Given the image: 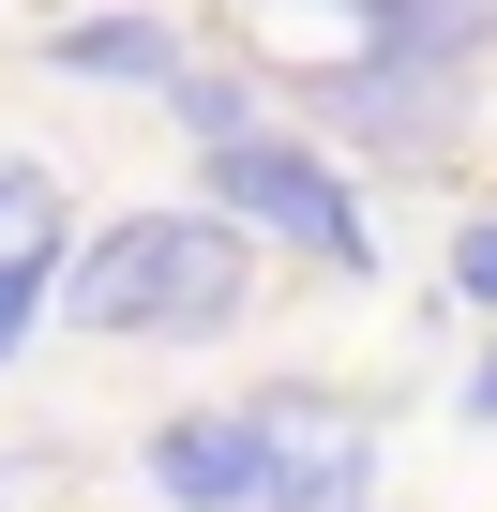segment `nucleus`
Returning a JSON list of instances; mask_svg holds the SVG:
<instances>
[{"label": "nucleus", "mask_w": 497, "mask_h": 512, "mask_svg": "<svg viewBox=\"0 0 497 512\" xmlns=\"http://www.w3.org/2000/svg\"><path fill=\"white\" fill-rule=\"evenodd\" d=\"M257 302V241L226 211H121L61 256V317L76 332H121V347H196Z\"/></svg>", "instance_id": "obj_1"}, {"label": "nucleus", "mask_w": 497, "mask_h": 512, "mask_svg": "<svg viewBox=\"0 0 497 512\" xmlns=\"http://www.w3.org/2000/svg\"><path fill=\"white\" fill-rule=\"evenodd\" d=\"M317 106H332V136H362V151H392V166H437V151L467 136V106H482V61H437V46L362 31V46L317 76Z\"/></svg>", "instance_id": "obj_2"}, {"label": "nucleus", "mask_w": 497, "mask_h": 512, "mask_svg": "<svg viewBox=\"0 0 497 512\" xmlns=\"http://www.w3.org/2000/svg\"><path fill=\"white\" fill-rule=\"evenodd\" d=\"M211 211L241 226V241H302V256H332V272H377V226H362V196L302 151V136H226L211 151Z\"/></svg>", "instance_id": "obj_3"}, {"label": "nucleus", "mask_w": 497, "mask_h": 512, "mask_svg": "<svg viewBox=\"0 0 497 512\" xmlns=\"http://www.w3.org/2000/svg\"><path fill=\"white\" fill-rule=\"evenodd\" d=\"M151 497H181V512H257L272 497V422L257 407H181V422H151Z\"/></svg>", "instance_id": "obj_4"}, {"label": "nucleus", "mask_w": 497, "mask_h": 512, "mask_svg": "<svg viewBox=\"0 0 497 512\" xmlns=\"http://www.w3.org/2000/svg\"><path fill=\"white\" fill-rule=\"evenodd\" d=\"M46 61H61L76 91H166V76H181V31H166V16H61Z\"/></svg>", "instance_id": "obj_5"}, {"label": "nucleus", "mask_w": 497, "mask_h": 512, "mask_svg": "<svg viewBox=\"0 0 497 512\" xmlns=\"http://www.w3.org/2000/svg\"><path fill=\"white\" fill-rule=\"evenodd\" d=\"M0 272H61V181L31 151H0Z\"/></svg>", "instance_id": "obj_6"}, {"label": "nucleus", "mask_w": 497, "mask_h": 512, "mask_svg": "<svg viewBox=\"0 0 497 512\" xmlns=\"http://www.w3.org/2000/svg\"><path fill=\"white\" fill-rule=\"evenodd\" d=\"M166 121H181L196 151H226V136H257V91H241L226 61H181V76H166Z\"/></svg>", "instance_id": "obj_7"}, {"label": "nucleus", "mask_w": 497, "mask_h": 512, "mask_svg": "<svg viewBox=\"0 0 497 512\" xmlns=\"http://www.w3.org/2000/svg\"><path fill=\"white\" fill-rule=\"evenodd\" d=\"M452 302H482V317H497V211H482V226H452Z\"/></svg>", "instance_id": "obj_8"}, {"label": "nucleus", "mask_w": 497, "mask_h": 512, "mask_svg": "<svg viewBox=\"0 0 497 512\" xmlns=\"http://www.w3.org/2000/svg\"><path fill=\"white\" fill-rule=\"evenodd\" d=\"M46 287H61V272H0V362H16V332L46 317Z\"/></svg>", "instance_id": "obj_9"}, {"label": "nucleus", "mask_w": 497, "mask_h": 512, "mask_svg": "<svg viewBox=\"0 0 497 512\" xmlns=\"http://www.w3.org/2000/svg\"><path fill=\"white\" fill-rule=\"evenodd\" d=\"M467 422H497V347H482V362H467Z\"/></svg>", "instance_id": "obj_10"}, {"label": "nucleus", "mask_w": 497, "mask_h": 512, "mask_svg": "<svg viewBox=\"0 0 497 512\" xmlns=\"http://www.w3.org/2000/svg\"><path fill=\"white\" fill-rule=\"evenodd\" d=\"M347 16H377V0H347Z\"/></svg>", "instance_id": "obj_11"}]
</instances>
